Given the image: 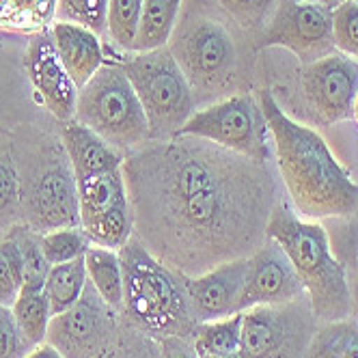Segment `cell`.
<instances>
[{"instance_id": "obj_1", "label": "cell", "mask_w": 358, "mask_h": 358, "mask_svg": "<svg viewBox=\"0 0 358 358\" xmlns=\"http://www.w3.org/2000/svg\"><path fill=\"white\" fill-rule=\"evenodd\" d=\"M123 175L136 238L184 276L250 257L283 201L270 162L194 136L141 147L125 156Z\"/></svg>"}, {"instance_id": "obj_2", "label": "cell", "mask_w": 358, "mask_h": 358, "mask_svg": "<svg viewBox=\"0 0 358 358\" xmlns=\"http://www.w3.org/2000/svg\"><path fill=\"white\" fill-rule=\"evenodd\" d=\"M272 136L276 171L298 216L343 218L358 208V184L313 127L294 121L270 89L257 93Z\"/></svg>"}, {"instance_id": "obj_3", "label": "cell", "mask_w": 358, "mask_h": 358, "mask_svg": "<svg viewBox=\"0 0 358 358\" xmlns=\"http://www.w3.org/2000/svg\"><path fill=\"white\" fill-rule=\"evenodd\" d=\"M123 268V313L127 324L151 339L190 337L196 322L190 311L186 278L158 259L136 236L119 248Z\"/></svg>"}, {"instance_id": "obj_4", "label": "cell", "mask_w": 358, "mask_h": 358, "mask_svg": "<svg viewBox=\"0 0 358 358\" xmlns=\"http://www.w3.org/2000/svg\"><path fill=\"white\" fill-rule=\"evenodd\" d=\"M266 236L287 252L320 324L352 317L345 268L332 255L328 234L317 220L298 216L287 201H280L270 216Z\"/></svg>"}, {"instance_id": "obj_5", "label": "cell", "mask_w": 358, "mask_h": 358, "mask_svg": "<svg viewBox=\"0 0 358 358\" xmlns=\"http://www.w3.org/2000/svg\"><path fill=\"white\" fill-rule=\"evenodd\" d=\"M73 119L121 151H134L149 143L145 108L119 63L101 65L78 91Z\"/></svg>"}, {"instance_id": "obj_6", "label": "cell", "mask_w": 358, "mask_h": 358, "mask_svg": "<svg viewBox=\"0 0 358 358\" xmlns=\"http://www.w3.org/2000/svg\"><path fill=\"white\" fill-rule=\"evenodd\" d=\"M130 78L149 123V141L179 134L194 113V91L169 48L136 52L119 63Z\"/></svg>"}, {"instance_id": "obj_7", "label": "cell", "mask_w": 358, "mask_h": 358, "mask_svg": "<svg viewBox=\"0 0 358 358\" xmlns=\"http://www.w3.org/2000/svg\"><path fill=\"white\" fill-rule=\"evenodd\" d=\"M171 39L169 50L194 93L218 95L234 85L238 50L224 24L212 17H192Z\"/></svg>"}, {"instance_id": "obj_8", "label": "cell", "mask_w": 358, "mask_h": 358, "mask_svg": "<svg viewBox=\"0 0 358 358\" xmlns=\"http://www.w3.org/2000/svg\"><path fill=\"white\" fill-rule=\"evenodd\" d=\"M177 136H194L210 141L255 162H270L268 123L259 99L252 93H238L194 110Z\"/></svg>"}, {"instance_id": "obj_9", "label": "cell", "mask_w": 358, "mask_h": 358, "mask_svg": "<svg viewBox=\"0 0 358 358\" xmlns=\"http://www.w3.org/2000/svg\"><path fill=\"white\" fill-rule=\"evenodd\" d=\"M317 324L309 296L252 306L242 311V350L246 358H304Z\"/></svg>"}, {"instance_id": "obj_10", "label": "cell", "mask_w": 358, "mask_h": 358, "mask_svg": "<svg viewBox=\"0 0 358 358\" xmlns=\"http://www.w3.org/2000/svg\"><path fill=\"white\" fill-rule=\"evenodd\" d=\"M117 339V309L104 302L91 280L78 302L50 320L45 337L65 358H106Z\"/></svg>"}, {"instance_id": "obj_11", "label": "cell", "mask_w": 358, "mask_h": 358, "mask_svg": "<svg viewBox=\"0 0 358 358\" xmlns=\"http://www.w3.org/2000/svg\"><path fill=\"white\" fill-rule=\"evenodd\" d=\"M80 229L91 244L119 250L134 236V210L123 166L78 182Z\"/></svg>"}, {"instance_id": "obj_12", "label": "cell", "mask_w": 358, "mask_h": 358, "mask_svg": "<svg viewBox=\"0 0 358 358\" xmlns=\"http://www.w3.org/2000/svg\"><path fill=\"white\" fill-rule=\"evenodd\" d=\"M22 210L27 224L37 234L55 229L80 227V199L78 182L71 171L67 156L61 153L31 175L22 192Z\"/></svg>"}, {"instance_id": "obj_13", "label": "cell", "mask_w": 358, "mask_h": 358, "mask_svg": "<svg viewBox=\"0 0 358 358\" xmlns=\"http://www.w3.org/2000/svg\"><path fill=\"white\" fill-rule=\"evenodd\" d=\"M257 45L287 48L304 65L337 52L332 37V9L306 0H280Z\"/></svg>"}, {"instance_id": "obj_14", "label": "cell", "mask_w": 358, "mask_h": 358, "mask_svg": "<svg viewBox=\"0 0 358 358\" xmlns=\"http://www.w3.org/2000/svg\"><path fill=\"white\" fill-rule=\"evenodd\" d=\"M302 95L324 123H339L354 117L358 95V61L332 52L300 71Z\"/></svg>"}, {"instance_id": "obj_15", "label": "cell", "mask_w": 358, "mask_h": 358, "mask_svg": "<svg viewBox=\"0 0 358 358\" xmlns=\"http://www.w3.org/2000/svg\"><path fill=\"white\" fill-rule=\"evenodd\" d=\"M302 296H306L304 285L287 252L276 240L266 238V242L248 257L242 311L252 306L285 304Z\"/></svg>"}, {"instance_id": "obj_16", "label": "cell", "mask_w": 358, "mask_h": 358, "mask_svg": "<svg viewBox=\"0 0 358 358\" xmlns=\"http://www.w3.org/2000/svg\"><path fill=\"white\" fill-rule=\"evenodd\" d=\"M246 272L248 257L220 264L196 276H184L194 322H214L242 313Z\"/></svg>"}, {"instance_id": "obj_17", "label": "cell", "mask_w": 358, "mask_h": 358, "mask_svg": "<svg viewBox=\"0 0 358 358\" xmlns=\"http://www.w3.org/2000/svg\"><path fill=\"white\" fill-rule=\"evenodd\" d=\"M24 65H27L29 78L48 110L63 123L71 121L76 115V101H78V87L73 85L71 76L67 73L55 48L52 35L41 31L31 39Z\"/></svg>"}, {"instance_id": "obj_18", "label": "cell", "mask_w": 358, "mask_h": 358, "mask_svg": "<svg viewBox=\"0 0 358 358\" xmlns=\"http://www.w3.org/2000/svg\"><path fill=\"white\" fill-rule=\"evenodd\" d=\"M61 138L65 147V156L76 175V182L106 175L110 171L121 169L125 162V153L121 149L113 147L108 141H104L76 119L65 121Z\"/></svg>"}, {"instance_id": "obj_19", "label": "cell", "mask_w": 358, "mask_h": 358, "mask_svg": "<svg viewBox=\"0 0 358 358\" xmlns=\"http://www.w3.org/2000/svg\"><path fill=\"white\" fill-rule=\"evenodd\" d=\"M50 35H52L55 48L67 73L80 91L104 65V50H101L99 35L71 22H55Z\"/></svg>"}, {"instance_id": "obj_20", "label": "cell", "mask_w": 358, "mask_h": 358, "mask_svg": "<svg viewBox=\"0 0 358 358\" xmlns=\"http://www.w3.org/2000/svg\"><path fill=\"white\" fill-rule=\"evenodd\" d=\"M184 0H145L132 52H151L171 41Z\"/></svg>"}, {"instance_id": "obj_21", "label": "cell", "mask_w": 358, "mask_h": 358, "mask_svg": "<svg viewBox=\"0 0 358 358\" xmlns=\"http://www.w3.org/2000/svg\"><path fill=\"white\" fill-rule=\"evenodd\" d=\"M87 283H89V274H87L85 257L67 262V264L50 266L45 283H43V292L48 296L52 317L67 311L69 306L78 302Z\"/></svg>"}, {"instance_id": "obj_22", "label": "cell", "mask_w": 358, "mask_h": 358, "mask_svg": "<svg viewBox=\"0 0 358 358\" xmlns=\"http://www.w3.org/2000/svg\"><path fill=\"white\" fill-rule=\"evenodd\" d=\"M85 266L97 294L119 311L123 306V268L119 250L93 244L85 255Z\"/></svg>"}, {"instance_id": "obj_23", "label": "cell", "mask_w": 358, "mask_h": 358, "mask_svg": "<svg viewBox=\"0 0 358 358\" xmlns=\"http://www.w3.org/2000/svg\"><path fill=\"white\" fill-rule=\"evenodd\" d=\"M304 358H358V322L345 317L317 326Z\"/></svg>"}, {"instance_id": "obj_24", "label": "cell", "mask_w": 358, "mask_h": 358, "mask_svg": "<svg viewBox=\"0 0 358 358\" xmlns=\"http://www.w3.org/2000/svg\"><path fill=\"white\" fill-rule=\"evenodd\" d=\"M192 343L199 356H220V354L242 352V313L196 324Z\"/></svg>"}, {"instance_id": "obj_25", "label": "cell", "mask_w": 358, "mask_h": 358, "mask_svg": "<svg viewBox=\"0 0 358 358\" xmlns=\"http://www.w3.org/2000/svg\"><path fill=\"white\" fill-rule=\"evenodd\" d=\"M11 311L22 335L29 339L31 345H39L45 341L52 311H50V302L43 287H22Z\"/></svg>"}, {"instance_id": "obj_26", "label": "cell", "mask_w": 358, "mask_h": 358, "mask_svg": "<svg viewBox=\"0 0 358 358\" xmlns=\"http://www.w3.org/2000/svg\"><path fill=\"white\" fill-rule=\"evenodd\" d=\"M59 0H0V27L7 29H43L52 20Z\"/></svg>"}, {"instance_id": "obj_27", "label": "cell", "mask_w": 358, "mask_h": 358, "mask_svg": "<svg viewBox=\"0 0 358 358\" xmlns=\"http://www.w3.org/2000/svg\"><path fill=\"white\" fill-rule=\"evenodd\" d=\"M91 240L80 227H67V229H55V231L41 234V250L50 266L67 264L73 259H80L91 248Z\"/></svg>"}, {"instance_id": "obj_28", "label": "cell", "mask_w": 358, "mask_h": 358, "mask_svg": "<svg viewBox=\"0 0 358 358\" xmlns=\"http://www.w3.org/2000/svg\"><path fill=\"white\" fill-rule=\"evenodd\" d=\"M24 287V259L13 234L0 240V304L13 306Z\"/></svg>"}, {"instance_id": "obj_29", "label": "cell", "mask_w": 358, "mask_h": 358, "mask_svg": "<svg viewBox=\"0 0 358 358\" xmlns=\"http://www.w3.org/2000/svg\"><path fill=\"white\" fill-rule=\"evenodd\" d=\"M145 0H108L106 33L123 50H132Z\"/></svg>"}, {"instance_id": "obj_30", "label": "cell", "mask_w": 358, "mask_h": 358, "mask_svg": "<svg viewBox=\"0 0 358 358\" xmlns=\"http://www.w3.org/2000/svg\"><path fill=\"white\" fill-rule=\"evenodd\" d=\"M59 22H71L97 35L106 33L108 0H59Z\"/></svg>"}, {"instance_id": "obj_31", "label": "cell", "mask_w": 358, "mask_h": 358, "mask_svg": "<svg viewBox=\"0 0 358 358\" xmlns=\"http://www.w3.org/2000/svg\"><path fill=\"white\" fill-rule=\"evenodd\" d=\"M332 37L337 52L358 61V3L345 0L332 9Z\"/></svg>"}, {"instance_id": "obj_32", "label": "cell", "mask_w": 358, "mask_h": 358, "mask_svg": "<svg viewBox=\"0 0 358 358\" xmlns=\"http://www.w3.org/2000/svg\"><path fill=\"white\" fill-rule=\"evenodd\" d=\"M222 11L236 24L248 31H259L274 7L276 0H218Z\"/></svg>"}, {"instance_id": "obj_33", "label": "cell", "mask_w": 358, "mask_h": 358, "mask_svg": "<svg viewBox=\"0 0 358 358\" xmlns=\"http://www.w3.org/2000/svg\"><path fill=\"white\" fill-rule=\"evenodd\" d=\"M110 358H162V354L156 339L127 324V328L119 330V339Z\"/></svg>"}, {"instance_id": "obj_34", "label": "cell", "mask_w": 358, "mask_h": 358, "mask_svg": "<svg viewBox=\"0 0 358 358\" xmlns=\"http://www.w3.org/2000/svg\"><path fill=\"white\" fill-rule=\"evenodd\" d=\"M33 348L22 335L11 306L0 304V358H24Z\"/></svg>"}, {"instance_id": "obj_35", "label": "cell", "mask_w": 358, "mask_h": 358, "mask_svg": "<svg viewBox=\"0 0 358 358\" xmlns=\"http://www.w3.org/2000/svg\"><path fill=\"white\" fill-rule=\"evenodd\" d=\"M17 203H22L17 175L9 162L0 160V218L11 216L17 208Z\"/></svg>"}, {"instance_id": "obj_36", "label": "cell", "mask_w": 358, "mask_h": 358, "mask_svg": "<svg viewBox=\"0 0 358 358\" xmlns=\"http://www.w3.org/2000/svg\"><path fill=\"white\" fill-rule=\"evenodd\" d=\"M158 343L162 358H199L190 337H164Z\"/></svg>"}, {"instance_id": "obj_37", "label": "cell", "mask_w": 358, "mask_h": 358, "mask_svg": "<svg viewBox=\"0 0 358 358\" xmlns=\"http://www.w3.org/2000/svg\"><path fill=\"white\" fill-rule=\"evenodd\" d=\"M24 358H65V356L55 345H50L48 341H43V343L35 345Z\"/></svg>"}, {"instance_id": "obj_38", "label": "cell", "mask_w": 358, "mask_h": 358, "mask_svg": "<svg viewBox=\"0 0 358 358\" xmlns=\"http://www.w3.org/2000/svg\"><path fill=\"white\" fill-rule=\"evenodd\" d=\"M350 296H352V317L358 322V272L350 285Z\"/></svg>"}, {"instance_id": "obj_39", "label": "cell", "mask_w": 358, "mask_h": 358, "mask_svg": "<svg viewBox=\"0 0 358 358\" xmlns=\"http://www.w3.org/2000/svg\"><path fill=\"white\" fill-rule=\"evenodd\" d=\"M306 3H317V5H324L328 9H337L341 3H345V0H306Z\"/></svg>"}, {"instance_id": "obj_40", "label": "cell", "mask_w": 358, "mask_h": 358, "mask_svg": "<svg viewBox=\"0 0 358 358\" xmlns=\"http://www.w3.org/2000/svg\"><path fill=\"white\" fill-rule=\"evenodd\" d=\"M199 358H246L244 350L242 352H236V354H220V356H199Z\"/></svg>"}, {"instance_id": "obj_41", "label": "cell", "mask_w": 358, "mask_h": 358, "mask_svg": "<svg viewBox=\"0 0 358 358\" xmlns=\"http://www.w3.org/2000/svg\"><path fill=\"white\" fill-rule=\"evenodd\" d=\"M354 117L358 121V95H356V101H354Z\"/></svg>"}, {"instance_id": "obj_42", "label": "cell", "mask_w": 358, "mask_h": 358, "mask_svg": "<svg viewBox=\"0 0 358 358\" xmlns=\"http://www.w3.org/2000/svg\"><path fill=\"white\" fill-rule=\"evenodd\" d=\"M110 356H113V354H110ZM110 356H106V358H110Z\"/></svg>"}, {"instance_id": "obj_43", "label": "cell", "mask_w": 358, "mask_h": 358, "mask_svg": "<svg viewBox=\"0 0 358 358\" xmlns=\"http://www.w3.org/2000/svg\"><path fill=\"white\" fill-rule=\"evenodd\" d=\"M354 3H358V0H354Z\"/></svg>"}]
</instances>
